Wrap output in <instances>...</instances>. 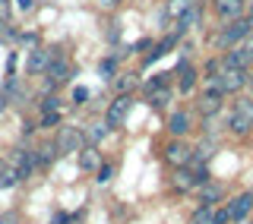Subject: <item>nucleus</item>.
<instances>
[{
	"instance_id": "obj_1",
	"label": "nucleus",
	"mask_w": 253,
	"mask_h": 224,
	"mask_svg": "<svg viewBox=\"0 0 253 224\" xmlns=\"http://www.w3.org/2000/svg\"><path fill=\"white\" fill-rule=\"evenodd\" d=\"M253 32V19L247 13L241 16V19H231V22H225V26H221L218 32H215V38H212V47H215V51H231V47H237L244 41V38H247Z\"/></svg>"
},
{
	"instance_id": "obj_2",
	"label": "nucleus",
	"mask_w": 253,
	"mask_h": 224,
	"mask_svg": "<svg viewBox=\"0 0 253 224\" xmlns=\"http://www.w3.org/2000/svg\"><path fill=\"white\" fill-rule=\"evenodd\" d=\"M83 146H85L83 126H73V123L57 126V133H54V149H57V155H76Z\"/></svg>"
},
{
	"instance_id": "obj_3",
	"label": "nucleus",
	"mask_w": 253,
	"mask_h": 224,
	"mask_svg": "<svg viewBox=\"0 0 253 224\" xmlns=\"http://www.w3.org/2000/svg\"><path fill=\"white\" fill-rule=\"evenodd\" d=\"M225 98L228 95L218 89V82L212 79V82H206V89L200 92V98H196V111H200L203 117H218L221 108H225Z\"/></svg>"
},
{
	"instance_id": "obj_4",
	"label": "nucleus",
	"mask_w": 253,
	"mask_h": 224,
	"mask_svg": "<svg viewBox=\"0 0 253 224\" xmlns=\"http://www.w3.org/2000/svg\"><path fill=\"white\" fill-rule=\"evenodd\" d=\"M247 79H250V70H234V67H221V63H218L215 82H218V89L225 92V95H241V92H247Z\"/></svg>"
},
{
	"instance_id": "obj_5",
	"label": "nucleus",
	"mask_w": 253,
	"mask_h": 224,
	"mask_svg": "<svg viewBox=\"0 0 253 224\" xmlns=\"http://www.w3.org/2000/svg\"><path fill=\"white\" fill-rule=\"evenodd\" d=\"M174 82H177V92L180 95H193L196 82H200V67L190 63V57H180L177 67H174Z\"/></svg>"
},
{
	"instance_id": "obj_6",
	"label": "nucleus",
	"mask_w": 253,
	"mask_h": 224,
	"mask_svg": "<svg viewBox=\"0 0 253 224\" xmlns=\"http://www.w3.org/2000/svg\"><path fill=\"white\" fill-rule=\"evenodd\" d=\"M162 158L168 167H187L190 158H193V146H187L184 139H168L162 146Z\"/></svg>"
},
{
	"instance_id": "obj_7",
	"label": "nucleus",
	"mask_w": 253,
	"mask_h": 224,
	"mask_svg": "<svg viewBox=\"0 0 253 224\" xmlns=\"http://www.w3.org/2000/svg\"><path fill=\"white\" fill-rule=\"evenodd\" d=\"M130 111H133V95H114V101L105 108V123L111 130H117V126L126 123Z\"/></svg>"
},
{
	"instance_id": "obj_8",
	"label": "nucleus",
	"mask_w": 253,
	"mask_h": 224,
	"mask_svg": "<svg viewBox=\"0 0 253 224\" xmlns=\"http://www.w3.org/2000/svg\"><path fill=\"white\" fill-rule=\"evenodd\" d=\"M63 51V47H32L29 51V60H26V70H29V76H44L47 73V67H51V60L57 57V54Z\"/></svg>"
},
{
	"instance_id": "obj_9",
	"label": "nucleus",
	"mask_w": 253,
	"mask_h": 224,
	"mask_svg": "<svg viewBox=\"0 0 253 224\" xmlns=\"http://www.w3.org/2000/svg\"><path fill=\"white\" fill-rule=\"evenodd\" d=\"M165 126H168L171 139H184V136L193 133V114H190L187 108H177V111H171V114H168Z\"/></svg>"
},
{
	"instance_id": "obj_10",
	"label": "nucleus",
	"mask_w": 253,
	"mask_h": 224,
	"mask_svg": "<svg viewBox=\"0 0 253 224\" xmlns=\"http://www.w3.org/2000/svg\"><path fill=\"white\" fill-rule=\"evenodd\" d=\"M73 73H76V70H73V63H70V60H67V54L60 51L57 57L51 60V67H47L44 79H47V82H51V85H67L70 79H73Z\"/></svg>"
},
{
	"instance_id": "obj_11",
	"label": "nucleus",
	"mask_w": 253,
	"mask_h": 224,
	"mask_svg": "<svg viewBox=\"0 0 253 224\" xmlns=\"http://www.w3.org/2000/svg\"><path fill=\"white\" fill-rule=\"evenodd\" d=\"M228 215H231V224H244L253 215V193H237L231 202H225Z\"/></svg>"
},
{
	"instance_id": "obj_12",
	"label": "nucleus",
	"mask_w": 253,
	"mask_h": 224,
	"mask_svg": "<svg viewBox=\"0 0 253 224\" xmlns=\"http://www.w3.org/2000/svg\"><path fill=\"white\" fill-rule=\"evenodd\" d=\"M244 10H247V0H212V13H215L218 22L241 19Z\"/></svg>"
},
{
	"instance_id": "obj_13",
	"label": "nucleus",
	"mask_w": 253,
	"mask_h": 224,
	"mask_svg": "<svg viewBox=\"0 0 253 224\" xmlns=\"http://www.w3.org/2000/svg\"><path fill=\"white\" fill-rule=\"evenodd\" d=\"M196 199H200V205H209V209H215V205L225 199V187H221L218 180H206L196 187Z\"/></svg>"
},
{
	"instance_id": "obj_14",
	"label": "nucleus",
	"mask_w": 253,
	"mask_h": 224,
	"mask_svg": "<svg viewBox=\"0 0 253 224\" xmlns=\"http://www.w3.org/2000/svg\"><path fill=\"white\" fill-rule=\"evenodd\" d=\"M76 167L83 174H95L101 167V151H98V146H89V142H85L83 149L76 151Z\"/></svg>"
},
{
	"instance_id": "obj_15",
	"label": "nucleus",
	"mask_w": 253,
	"mask_h": 224,
	"mask_svg": "<svg viewBox=\"0 0 253 224\" xmlns=\"http://www.w3.org/2000/svg\"><path fill=\"white\" fill-rule=\"evenodd\" d=\"M225 126H228V133H231L234 139H247V136L253 133V120H250L247 114H241L237 108H231V114H228Z\"/></svg>"
},
{
	"instance_id": "obj_16",
	"label": "nucleus",
	"mask_w": 253,
	"mask_h": 224,
	"mask_svg": "<svg viewBox=\"0 0 253 224\" xmlns=\"http://www.w3.org/2000/svg\"><path fill=\"white\" fill-rule=\"evenodd\" d=\"M218 63H221V67H234V70H250V67H253L250 54L244 51L241 44H237V47H231V51H225V54L218 57Z\"/></svg>"
},
{
	"instance_id": "obj_17",
	"label": "nucleus",
	"mask_w": 253,
	"mask_h": 224,
	"mask_svg": "<svg viewBox=\"0 0 253 224\" xmlns=\"http://www.w3.org/2000/svg\"><path fill=\"white\" fill-rule=\"evenodd\" d=\"M136 85H139V73H133V70H124V73H117L114 79H111L114 95H133Z\"/></svg>"
},
{
	"instance_id": "obj_18",
	"label": "nucleus",
	"mask_w": 253,
	"mask_h": 224,
	"mask_svg": "<svg viewBox=\"0 0 253 224\" xmlns=\"http://www.w3.org/2000/svg\"><path fill=\"white\" fill-rule=\"evenodd\" d=\"M57 149H54V142H44V146H38V149H32V161H35L38 171H47L54 161H57Z\"/></svg>"
},
{
	"instance_id": "obj_19",
	"label": "nucleus",
	"mask_w": 253,
	"mask_h": 224,
	"mask_svg": "<svg viewBox=\"0 0 253 224\" xmlns=\"http://www.w3.org/2000/svg\"><path fill=\"white\" fill-rule=\"evenodd\" d=\"M111 133H114V130H111L105 120H92V123H85V130H83V136H85V142H89V146H101Z\"/></svg>"
},
{
	"instance_id": "obj_20",
	"label": "nucleus",
	"mask_w": 253,
	"mask_h": 224,
	"mask_svg": "<svg viewBox=\"0 0 253 224\" xmlns=\"http://www.w3.org/2000/svg\"><path fill=\"white\" fill-rule=\"evenodd\" d=\"M171 187L177 189V193H190V189H196V183H193V171H190V167H174V174H171Z\"/></svg>"
},
{
	"instance_id": "obj_21",
	"label": "nucleus",
	"mask_w": 253,
	"mask_h": 224,
	"mask_svg": "<svg viewBox=\"0 0 253 224\" xmlns=\"http://www.w3.org/2000/svg\"><path fill=\"white\" fill-rule=\"evenodd\" d=\"M196 26H203V3H190V10L184 13V19L177 22V29L180 32H190V29H196Z\"/></svg>"
},
{
	"instance_id": "obj_22",
	"label": "nucleus",
	"mask_w": 253,
	"mask_h": 224,
	"mask_svg": "<svg viewBox=\"0 0 253 224\" xmlns=\"http://www.w3.org/2000/svg\"><path fill=\"white\" fill-rule=\"evenodd\" d=\"M146 101L155 111H165L174 101V89H171V85H168V89H152V92H146Z\"/></svg>"
},
{
	"instance_id": "obj_23",
	"label": "nucleus",
	"mask_w": 253,
	"mask_h": 224,
	"mask_svg": "<svg viewBox=\"0 0 253 224\" xmlns=\"http://www.w3.org/2000/svg\"><path fill=\"white\" fill-rule=\"evenodd\" d=\"M98 73H101V79H108V82H111V79H114L117 73H121V54H111V57H105V60H101L98 63Z\"/></svg>"
},
{
	"instance_id": "obj_24",
	"label": "nucleus",
	"mask_w": 253,
	"mask_h": 224,
	"mask_svg": "<svg viewBox=\"0 0 253 224\" xmlns=\"http://www.w3.org/2000/svg\"><path fill=\"white\" fill-rule=\"evenodd\" d=\"M60 123H63L60 111H38V126L42 130H57Z\"/></svg>"
},
{
	"instance_id": "obj_25",
	"label": "nucleus",
	"mask_w": 253,
	"mask_h": 224,
	"mask_svg": "<svg viewBox=\"0 0 253 224\" xmlns=\"http://www.w3.org/2000/svg\"><path fill=\"white\" fill-rule=\"evenodd\" d=\"M190 3H193V0H168V6H165V13H168V19L180 22V19H184V13L190 10Z\"/></svg>"
},
{
	"instance_id": "obj_26",
	"label": "nucleus",
	"mask_w": 253,
	"mask_h": 224,
	"mask_svg": "<svg viewBox=\"0 0 253 224\" xmlns=\"http://www.w3.org/2000/svg\"><path fill=\"white\" fill-rule=\"evenodd\" d=\"M16 35H19V29H16L13 22H0V44H13L16 47Z\"/></svg>"
},
{
	"instance_id": "obj_27",
	"label": "nucleus",
	"mask_w": 253,
	"mask_h": 224,
	"mask_svg": "<svg viewBox=\"0 0 253 224\" xmlns=\"http://www.w3.org/2000/svg\"><path fill=\"white\" fill-rule=\"evenodd\" d=\"M38 41H42V38H38V32H19V35H16V47H38Z\"/></svg>"
},
{
	"instance_id": "obj_28",
	"label": "nucleus",
	"mask_w": 253,
	"mask_h": 224,
	"mask_svg": "<svg viewBox=\"0 0 253 224\" xmlns=\"http://www.w3.org/2000/svg\"><path fill=\"white\" fill-rule=\"evenodd\" d=\"M212 212H215V209H209V205H196L190 224H212Z\"/></svg>"
},
{
	"instance_id": "obj_29",
	"label": "nucleus",
	"mask_w": 253,
	"mask_h": 224,
	"mask_svg": "<svg viewBox=\"0 0 253 224\" xmlns=\"http://www.w3.org/2000/svg\"><path fill=\"white\" fill-rule=\"evenodd\" d=\"M200 76H206V82H212V79H215V76H218V54H215V57H209V60H206V63H203V70H200Z\"/></svg>"
},
{
	"instance_id": "obj_30",
	"label": "nucleus",
	"mask_w": 253,
	"mask_h": 224,
	"mask_svg": "<svg viewBox=\"0 0 253 224\" xmlns=\"http://www.w3.org/2000/svg\"><path fill=\"white\" fill-rule=\"evenodd\" d=\"M38 111H63V98H57V95H44V98L38 101Z\"/></svg>"
},
{
	"instance_id": "obj_31",
	"label": "nucleus",
	"mask_w": 253,
	"mask_h": 224,
	"mask_svg": "<svg viewBox=\"0 0 253 224\" xmlns=\"http://www.w3.org/2000/svg\"><path fill=\"white\" fill-rule=\"evenodd\" d=\"M83 215H85V212H76V215H67V212H54L51 224H79V221H83Z\"/></svg>"
},
{
	"instance_id": "obj_32",
	"label": "nucleus",
	"mask_w": 253,
	"mask_h": 224,
	"mask_svg": "<svg viewBox=\"0 0 253 224\" xmlns=\"http://www.w3.org/2000/svg\"><path fill=\"white\" fill-rule=\"evenodd\" d=\"M111 177H114V164H111V161H101V167L95 171V180H98V183H111Z\"/></svg>"
},
{
	"instance_id": "obj_33",
	"label": "nucleus",
	"mask_w": 253,
	"mask_h": 224,
	"mask_svg": "<svg viewBox=\"0 0 253 224\" xmlns=\"http://www.w3.org/2000/svg\"><path fill=\"white\" fill-rule=\"evenodd\" d=\"M70 101H73V105H89V89H85V85H76L73 89V95H70Z\"/></svg>"
},
{
	"instance_id": "obj_34",
	"label": "nucleus",
	"mask_w": 253,
	"mask_h": 224,
	"mask_svg": "<svg viewBox=\"0 0 253 224\" xmlns=\"http://www.w3.org/2000/svg\"><path fill=\"white\" fill-rule=\"evenodd\" d=\"M95 6H98V10H105V13H117L124 6V0H95Z\"/></svg>"
},
{
	"instance_id": "obj_35",
	"label": "nucleus",
	"mask_w": 253,
	"mask_h": 224,
	"mask_svg": "<svg viewBox=\"0 0 253 224\" xmlns=\"http://www.w3.org/2000/svg\"><path fill=\"white\" fill-rule=\"evenodd\" d=\"M237 111H241V114H247L250 120H253V95H244V98L241 101H237V105H234Z\"/></svg>"
},
{
	"instance_id": "obj_36",
	"label": "nucleus",
	"mask_w": 253,
	"mask_h": 224,
	"mask_svg": "<svg viewBox=\"0 0 253 224\" xmlns=\"http://www.w3.org/2000/svg\"><path fill=\"white\" fill-rule=\"evenodd\" d=\"M13 3V13H32L35 10V0H10Z\"/></svg>"
},
{
	"instance_id": "obj_37",
	"label": "nucleus",
	"mask_w": 253,
	"mask_h": 224,
	"mask_svg": "<svg viewBox=\"0 0 253 224\" xmlns=\"http://www.w3.org/2000/svg\"><path fill=\"white\" fill-rule=\"evenodd\" d=\"M16 67H19V54H16V47L10 54H6V76H16Z\"/></svg>"
},
{
	"instance_id": "obj_38",
	"label": "nucleus",
	"mask_w": 253,
	"mask_h": 224,
	"mask_svg": "<svg viewBox=\"0 0 253 224\" xmlns=\"http://www.w3.org/2000/svg\"><path fill=\"white\" fill-rule=\"evenodd\" d=\"M212 224H231V215H228V209H225V205L212 212Z\"/></svg>"
},
{
	"instance_id": "obj_39",
	"label": "nucleus",
	"mask_w": 253,
	"mask_h": 224,
	"mask_svg": "<svg viewBox=\"0 0 253 224\" xmlns=\"http://www.w3.org/2000/svg\"><path fill=\"white\" fill-rule=\"evenodd\" d=\"M10 16H13V3L10 0H0V22H10Z\"/></svg>"
},
{
	"instance_id": "obj_40",
	"label": "nucleus",
	"mask_w": 253,
	"mask_h": 224,
	"mask_svg": "<svg viewBox=\"0 0 253 224\" xmlns=\"http://www.w3.org/2000/svg\"><path fill=\"white\" fill-rule=\"evenodd\" d=\"M152 44H155L152 38H142V41H136V44L130 47V51H133V54H142V51H152Z\"/></svg>"
},
{
	"instance_id": "obj_41",
	"label": "nucleus",
	"mask_w": 253,
	"mask_h": 224,
	"mask_svg": "<svg viewBox=\"0 0 253 224\" xmlns=\"http://www.w3.org/2000/svg\"><path fill=\"white\" fill-rule=\"evenodd\" d=\"M0 224H19V215H16V212H3V215H0Z\"/></svg>"
},
{
	"instance_id": "obj_42",
	"label": "nucleus",
	"mask_w": 253,
	"mask_h": 224,
	"mask_svg": "<svg viewBox=\"0 0 253 224\" xmlns=\"http://www.w3.org/2000/svg\"><path fill=\"white\" fill-rule=\"evenodd\" d=\"M241 47H244V51L250 54V60H253V32H250V35H247V38L241 41Z\"/></svg>"
},
{
	"instance_id": "obj_43",
	"label": "nucleus",
	"mask_w": 253,
	"mask_h": 224,
	"mask_svg": "<svg viewBox=\"0 0 253 224\" xmlns=\"http://www.w3.org/2000/svg\"><path fill=\"white\" fill-rule=\"evenodd\" d=\"M6 105H10V101H6L3 95H0V114H3V108H6Z\"/></svg>"
},
{
	"instance_id": "obj_44",
	"label": "nucleus",
	"mask_w": 253,
	"mask_h": 224,
	"mask_svg": "<svg viewBox=\"0 0 253 224\" xmlns=\"http://www.w3.org/2000/svg\"><path fill=\"white\" fill-rule=\"evenodd\" d=\"M6 167H10V164H6L3 158H0V177H3V171H6Z\"/></svg>"
},
{
	"instance_id": "obj_45",
	"label": "nucleus",
	"mask_w": 253,
	"mask_h": 224,
	"mask_svg": "<svg viewBox=\"0 0 253 224\" xmlns=\"http://www.w3.org/2000/svg\"><path fill=\"white\" fill-rule=\"evenodd\" d=\"M247 89H250V92H253V73H250V79H247Z\"/></svg>"
},
{
	"instance_id": "obj_46",
	"label": "nucleus",
	"mask_w": 253,
	"mask_h": 224,
	"mask_svg": "<svg viewBox=\"0 0 253 224\" xmlns=\"http://www.w3.org/2000/svg\"><path fill=\"white\" fill-rule=\"evenodd\" d=\"M247 16H250V19H253V10H250V13H247Z\"/></svg>"
}]
</instances>
